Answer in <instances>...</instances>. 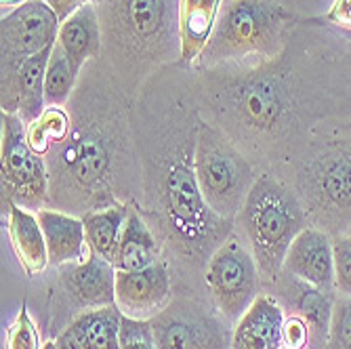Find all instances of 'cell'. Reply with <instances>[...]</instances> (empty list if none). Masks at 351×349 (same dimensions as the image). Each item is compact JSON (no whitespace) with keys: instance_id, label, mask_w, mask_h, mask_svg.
Listing matches in <instances>:
<instances>
[{"instance_id":"obj_1","label":"cell","mask_w":351,"mask_h":349,"mask_svg":"<svg viewBox=\"0 0 351 349\" xmlns=\"http://www.w3.org/2000/svg\"><path fill=\"white\" fill-rule=\"evenodd\" d=\"M104 38L116 59L158 63L179 45V0H97Z\"/></svg>"},{"instance_id":"obj_2","label":"cell","mask_w":351,"mask_h":349,"mask_svg":"<svg viewBox=\"0 0 351 349\" xmlns=\"http://www.w3.org/2000/svg\"><path fill=\"white\" fill-rule=\"evenodd\" d=\"M238 219L261 276L278 278L293 240L307 228L299 198L274 177H257Z\"/></svg>"},{"instance_id":"obj_3","label":"cell","mask_w":351,"mask_h":349,"mask_svg":"<svg viewBox=\"0 0 351 349\" xmlns=\"http://www.w3.org/2000/svg\"><path fill=\"white\" fill-rule=\"evenodd\" d=\"M286 13L274 0H223L202 66H221L248 57L269 59L282 38Z\"/></svg>"},{"instance_id":"obj_4","label":"cell","mask_w":351,"mask_h":349,"mask_svg":"<svg viewBox=\"0 0 351 349\" xmlns=\"http://www.w3.org/2000/svg\"><path fill=\"white\" fill-rule=\"evenodd\" d=\"M202 198L221 219L240 215L250 187L257 181L246 158L208 124H200L191 154Z\"/></svg>"},{"instance_id":"obj_5","label":"cell","mask_w":351,"mask_h":349,"mask_svg":"<svg viewBox=\"0 0 351 349\" xmlns=\"http://www.w3.org/2000/svg\"><path fill=\"white\" fill-rule=\"evenodd\" d=\"M204 280L217 309L228 320L238 322L259 297L261 272L252 250L238 238H228L210 255Z\"/></svg>"},{"instance_id":"obj_6","label":"cell","mask_w":351,"mask_h":349,"mask_svg":"<svg viewBox=\"0 0 351 349\" xmlns=\"http://www.w3.org/2000/svg\"><path fill=\"white\" fill-rule=\"evenodd\" d=\"M3 192L9 204L23 208H40L49 192V175L40 154L27 141V126L17 114L3 112Z\"/></svg>"},{"instance_id":"obj_7","label":"cell","mask_w":351,"mask_h":349,"mask_svg":"<svg viewBox=\"0 0 351 349\" xmlns=\"http://www.w3.org/2000/svg\"><path fill=\"white\" fill-rule=\"evenodd\" d=\"M59 25L61 19L40 0H29V3L3 15V21H0L3 88L15 80L21 66L32 55L57 43Z\"/></svg>"},{"instance_id":"obj_8","label":"cell","mask_w":351,"mask_h":349,"mask_svg":"<svg viewBox=\"0 0 351 349\" xmlns=\"http://www.w3.org/2000/svg\"><path fill=\"white\" fill-rule=\"evenodd\" d=\"M158 349H232L228 328L202 305L177 299L152 318Z\"/></svg>"},{"instance_id":"obj_9","label":"cell","mask_w":351,"mask_h":349,"mask_svg":"<svg viewBox=\"0 0 351 349\" xmlns=\"http://www.w3.org/2000/svg\"><path fill=\"white\" fill-rule=\"evenodd\" d=\"M167 210L175 232L191 244H202L215 236L213 221H226L210 210L196 181L194 163H179L167 179Z\"/></svg>"},{"instance_id":"obj_10","label":"cell","mask_w":351,"mask_h":349,"mask_svg":"<svg viewBox=\"0 0 351 349\" xmlns=\"http://www.w3.org/2000/svg\"><path fill=\"white\" fill-rule=\"evenodd\" d=\"M171 303V276L158 261L137 272H116V307L135 320H152Z\"/></svg>"},{"instance_id":"obj_11","label":"cell","mask_w":351,"mask_h":349,"mask_svg":"<svg viewBox=\"0 0 351 349\" xmlns=\"http://www.w3.org/2000/svg\"><path fill=\"white\" fill-rule=\"evenodd\" d=\"M282 272L330 293L335 289V255L330 238L315 228H305L286 252Z\"/></svg>"},{"instance_id":"obj_12","label":"cell","mask_w":351,"mask_h":349,"mask_svg":"<svg viewBox=\"0 0 351 349\" xmlns=\"http://www.w3.org/2000/svg\"><path fill=\"white\" fill-rule=\"evenodd\" d=\"M284 307L271 295H259L240 315L232 333V349H282Z\"/></svg>"},{"instance_id":"obj_13","label":"cell","mask_w":351,"mask_h":349,"mask_svg":"<svg viewBox=\"0 0 351 349\" xmlns=\"http://www.w3.org/2000/svg\"><path fill=\"white\" fill-rule=\"evenodd\" d=\"M66 291L86 309L116 305V267L114 263L93 255L70 263L61 272Z\"/></svg>"},{"instance_id":"obj_14","label":"cell","mask_w":351,"mask_h":349,"mask_svg":"<svg viewBox=\"0 0 351 349\" xmlns=\"http://www.w3.org/2000/svg\"><path fill=\"white\" fill-rule=\"evenodd\" d=\"M53 47L32 55L21 66L15 80L3 88V112L17 114L25 126L34 124L47 112L45 74Z\"/></svg>"},{"instance_id":"obj_15","label":"cell","mask_w":351,"mask_h":349,"mask_svg":"<svg viewBox=\"0 0 351 349\" xmlns=\"http://www.w3.org/2000/svg\"><path fill=\"white\" fill-rule=\"evenodd\" d=\"M122 313L116 305L86 309L55 339L57 349H120Z\"/></svg>"},{"instance_id":"obj_16","label":"cell","mask_w":351,"mask_h":349,"mask_svg":"<svg viewBox=\"0 0 351 349\" xmlns=\"http://www.w3.org/2000/svg\"><path fill=\"white\" fill-rule=\"evenodd\" d=\"M59 160L70 179L84 189H95L101 185L110 171V149L101 135L76 131L70 133L68 145L61 149Z\"/></svg>"},{"instance_id":"obj_17","label":"cell","mask_w":351,"mask_h":349,"mask_svg":"<svg viewBox=\"0 0 351 349\" xmlns=\"http://www.w3.org/2000/svg\"><path fill=\"white\" fill-rule=\"evenodd\" d=\"M57 45L66 53L76 72L82 70L88 59L97 57L104 45V27L97 13V5L84 3L66 21H61Z\"/></svg>"},{"instance_id":"obj_18","label":"cell","mask_w":351,"mask_h":349,"mask_svg":"<svg viewBox=\"0 0 351 349\" xmlns=\"http://www.w3.org/2000/svg\"><path fill=\"white\" fill-rule=\"evenodd\" d=\"M38 221L47 240L49 263L53 265H70L86 257V232L82 219L66 215L61 210L40 208Z\"/></svg>"},{"instance_id":"obj_19","label":"cell","mask_w":351,"mask_h":349,"mask_svg":"<svg viewBox=\"0 0 351 349\" xmlns=\"http://www.w3.org/2000/svg\"><path fill=\"white\" fill-rule=\"evenodd\" d=\"M223 0H179V59L181 63H194L202 57Z\"/></svg>"},{"instance_id":"obj_20","label":"cell","mask_w":351,"mask_h":349,"mask_svg":"<svg viewBox=\"0 0 351 349\" xmlns=\"http://www.w3.org/2000/svg\"><path fill=\"white\" fill-rule=\"evenodd\" d=\"M236 110L240 118L257 131H267L284 112V95L276 78L257 76L236 88Z\"/></svg>"},{"instance_id":"obj_21","label":"cell","mask_w":351,"mask_h":349,"mask_svg":"<svg viewBox=\"0 0 351 349\" xmlns=\"http://www.w3.org/2000/svg\"><path fill=\"white\" fill-rule=\"evenodd\" d=\"M9 238L15 255L27 276H38L49 265L47 240L40 228L38 215H32L19 204H9Z\"/></svg>"},{"instance_id":"obj_22","label":"cell","mask_w":351,"mask_h":349,"mask_svg":"<svg viewBox=\"0 0 351 349\" xmlns=\"http://www.w3.org/2000/svg\"><path fill=\"white\" fill-rule=\"evenodd\" d=\"M158 242L149 228L145 226V221L141 215L131 208L129 219H126V226L116 250L114 257V267L116 272H137L145 269L154 263H158Z\"/></svg>"},{"instance_id":"obj_23","label":"cell","mask_w":351,"mask_h":349,"mask_svg":"<svg viewBox=\"0 0 351 349\" xmlns=\"http://www.w3.org/2000/svg\"><path fill=\"white\" fill-rule=\"evenodd\" d=\"M315 198L328 210L351 213V154L326 158L315 171Z\"/></svg>"},{"instance_id":"obj_24","label":"cell","mask_w":351,"mask_h":349,"mask_svg":"<svg viewBox=\"0 0 351 349\" xmlns=\"http://www.w3.org/2000/svg\"><path fill=\"white\" fill-rule=\"evenodd\" d=\"M129 206L116 204L101 210H93L82 217L84 232H86V244L93 255H97L110 263H114L116 250L129 219Z\"/></svg>"},{"instance_id":"obj_25","label":"cell","mask_w":351,"mask_h":349,"mask_svg":"<svg viewBox=\"0 0 351 349\" xmlns=\"http://www.w3.org/2000/svg\"><path fill=\"white\" fill-rule=\"evenodd\" d=\"M293 291H295L293 305L297 309V315L307 322L309 333L313 339H317V343H326L335 299L330 297V293L315 289L311 284L301 282L297 278H293Z\"/></svg>"},{"instance_id":"obj_26","label":"cell","mask_w":351,"mask_h":349,"mask_svg":"<svg viewBox=\"0 0 351 349\" xmlns=\"http://www.w3.org/2000/svg\"><path fill=\"white\" fill-rule=\"evenodd\" d=\"M78 72L61 51V47L55 43L45 74V104L47 108H63L72 97V91L76 86Z\"/></svg>"},{"instance_id":"obj_27","label":"cell","mask_w":351,"mask_h":349,"mask_svg":"<svg viewBox=\"0 0 351 349\" xmlns=\"http://www.w3.org/2000/svg\"><path fill=\"white\" fill-rule=\"evenodd\" d=\"M72 133L70 118L61 108H49L34 124L27 126V141L36 154H47L55 143L68 141Z\"/></svg>"},{"instance_id":"obj_28","label":"cell","mask_w":351,"mask_h":349,"mask_svg":"<svg viewBox=\"0 0 351 349\" xmlns=\"http://www.w3.org/2000/svg\"><path fill=\"white\" fill-rule=\"evenodd\" d=\"M326 349H351V297L339 295L332 303Z\"/></svg>"},{"instance_id":"obj_29","label":"cell","mask_w":351,"mask_h":349,"mask_svg":"<svg viewBox=\"0 0 351 349\" xmlns=\"http://www.w3.org/2000/svg\"><path fill=\"white\" fill-rule=\"evenodd\" d=\"M45 343L40 341V333L36 322L32 320V315L25 305L17 311L15 320L11 322L7 330L5 349H43Z\"/></svg>"},{"instance_id":"obj_30","label":"cell","mask_w":351,"mask_h":349,"mask_svg":"<svg viewBox=\"0 0 351 349\" xmlns=\"http://www.w3.org/2000/svg\"><path fill=\"white\" fill-rule=\"evenodd\" d=\"M120 349H158L152 320H135L129 315H122Z\"/></svg>"},{"instance_id":"obj_31","label":"cell","mask_w":351,"mask_h":349,"mask_svg":"<svg viewBox=\"0 0 351 349\" xmlns=\"http://www.w3.org/2000/svg\"><path fill=\"white\" fill-rule=\"evenodd\" d=\"M332 255H335V289L351 297V234L339 236L332 242Z\"/></svg>"},{"instance_id":"obj_32","label":"cell","mask_w":351,"mask_h":349,"mask_svg":"<svg viewBox=\"0 0 351 349\" xmlns=\"http://www.w3.org/2000/svg\"><path fill=\"white\" fill-rule=\"evenodd\" d=\"M309 326L299 315H291L284 320V345L291 349H303L309 341Z\"/></svg>"},{"instance_id":"obj_33","label":"cell","mask_w":351,"mask_h":349,"mask_svg":"<svg viewBox=\"0 0 351 349\" xmlns=\"http://www.w3.org/2000/svg\"><path fill=\"white\" fill-rule=\"evenodd\" d=\"M40 3L49 5L61 21H66L74 11L82 7V0H40Z\"/></svg>"},{"instance_id":"obj_34","label":"cell","mask_w":351,"mask_h":349,"mask_svg":"<svg viewBox=\"0 0 351 349\" xmlns=\"http://www.w3.org/2000/svg\"><path fill=\"white\" fill-rule=\"evenodd\" d=\"M332 17H337L339 21L351 25V0H337L335 11H332Z\"/></svg>"},{"instance_id":"obj_35","label":"cell","mask_w":351,"mask_h":349,"mask_svg":"<svg viewBox=\"0 0 351 349\" xmlns=\"http://www.w3.org/2000/svg\"><path fill=\"white\" fill-rule=\"evenodd\" d=\"M25 3H29V0H0V5H3V15L17 9V7H21V5H25Z\"/></svg>"},{"instance_id":"obj_36","label":"cell","mask_w":351,"mask_h":349,"mask_svg":"<svg viewBox=\"0 0 351 349\" xmlns=\"http://www.w3.org/2000/svg\"><path fill=\"white\" fill-rule=\"evenodd\" d=\"M43 349H57V345H55V341H49V343H45Z\"/></svg>"},{"instance_id":"obj_37","label":"cell","mask_w":351,"mask_h":349,"mask_svg":"<svg viewBox=\"0 0 351 349\" xmlns=\"http://www.w3.org/2000/svg\"><path fill=\"white\" fill-rule=\"evenodd\" d=\"M84 3H97V0H82V5H84Z\"/></svg>"},{"instance_id":"obj_38","label":"cell","mask_w":351,"mask_h":349,"mask_svg":"<svg viewBox=\"0 0 351 349\" xmlns=\"http://www.w3.org/2000/svg\"><path fill=\"white\" fill-rule=\"evenodd\" d=\"M282 349H291V347H286V345H284V347H282Z\"/></svg>"}]
</instances>
